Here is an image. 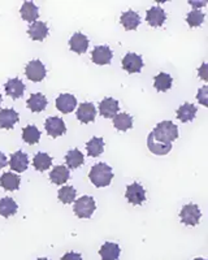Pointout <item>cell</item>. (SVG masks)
I'll return each instance as SVG.
<instances>
[{
    "label": "cell",
    "instance_id": "1",
    "mask_svg": "<svg viewBox=\"0 0 208 260\" xmlns=\"http://www.w3.org/2000/svg\"><path fill=\"white\" fill-rule=\"evenodd\" d=\"M179 138V127L172 121H161L147 138V147L154 155H166L172 150V142Z\"/></svg>",
    "mask_w": 208,
    "mask_h": 260
},
{
    "label": "cell",
    "instance_id": "2",
    "mask_svg": "<svg viewBox=\"0 0 208 260\" xmlns=\"http://www.w3.org/2000/svg\"><path fill=\"white\" fill-rule=\"evenodd\" d=\"M89 177L94 186L106 187L112 182V168L110 166H107V164H104V162H98V164H95L91 168Z\"/></svg>",
    "mask_w": 208,
    "mask_h": 260
},
{
    "label": "cell",
    "instance_id": "3",
    "mask_svg": "<svg viewBox=\"0 0 208 260\" xmlns=\"http://www.w3.org/2000/svg\"><path fill=\"white\" fill-rule=\"evenodd\" d=\"M95 208V201H94V198L89 197V195H85L82 198L77 199L75 203V213L80 219H89V217H91Z\"/></svg>",
    "mask_w": 208,
    "mask_h": 260
},
{
    "label": "cell",
    "instance_id": "4",
    "mask_svg": "<svg viewBox=\"0 0 208 260\" xmlns=\"http://www.w3.org/2000/svg\"><path fill=\"white\" fill-rule=\"evenodd\" d=\"M200 216H202V213H200L199 207L193 203L184 206L181 212H180L181 221L185 225H190V226H195V225L199 224Z\"/></svg>",
    "mask_w": 208,
    "mask_h": 260
},
{
    "label": "cell",
    "instance_id": "5",
    "mask_svg": "<svg viewBox=\"0 0 208 260\" xmlns=\"http://www.w3.org/2000/svg\"><path fill=\"white\" fill-rule=\"evenodd\" d=\"M46 67L41 60H33V61L27 62L26 68H25V74H26L27 80L33 81V82H42L46 77Z\"/></svg>",
    "mask_w": 208,
    "mask_h": 260
},
{
    "label": "cell",
    "instance_id": "6",
    "mask_svg": "<svg viewBox=\"0 0 208 260\" xmlns=\"http://www.w3.org/2000/svg\"><path fill=\"white\" fill-rule=\"evenodd\" d=\"M122 69L128 73H140L143 68V59L134 52L126 53L122 57Z\"/></svg>",
    "mask_w": 208,
    "mask_h": 260
},
{
    "label": "cell",
    "instance_id": "7",
    "mask_svg": "<svg viewBox=\"0 0 208 260\" xmlns=\"http://www.w3.org/2000/svg\"><path fill=\"white\" fill-rule=\"evenodd\" d=\"M125 197L128 198L129 203L134 204V206H141L146 201L145 187L138 182L131 183V185L128 186V189H126Z\"/></svg>",
    "mask_w": 208,
    "mask_h": 260
},
{
    "label": "cell",
    "instance_id": "8",
    "mask_svg": "<svg viewBox=\"0 0 208 260\" xmlns=\"http://www.w3.org/2000/svg\"><path fill=\"white\" fill-rule=\"evenodd\" d=\"M45 127L48 136L52 137V138L62 136V134H65L66 132L65 122L62 121V118L56 117V116H54V117H48L45 122Z\"/></svg>",
    "mask_w": 208,
    "mask_h": 260
},
{
    "label": "cell",
    "instance_id": "9",
    "mask_svg": "<svg viewBox=\"0 0 208 260\" xmlns=\"http://www.w3.org/2000/svg\"><path fill=\"white\" fill-rule=\"evenodd\" d=\"M113 53L108 46H96L92 51L91 60L96 65H108L112 60Z\"/></svg>",
    "mask_w": 208,
    "mask_h": 260
},
{
    "label": "cell",
    "instance_id": "10",
    "mask_svg": "<svg viewBox=\"0 0 208 260\" xmlns=\"http://www.w3.org/2000/svg\"><path fill=\"white\" fill-rule=\"evenodd\" d=\"M96 110L95 106L92 103H82L77 110V118L78 121L82 124H90V122L95 121Z\"/></svg>",
    "mask_w": 208,
    "mask_h": 260
},
{
    "label": "cell",
    "instance_id": "11",
    "mask_svg": "<svg viewBox=\"0 0 208 260\" xmlns=\"http://www.w3.org/2000/svg\"><path fill=\"white\" fill-rule=\"evenodd\" d=\"M119 102L113 98H106L99 104V112L104 118H113L119 112Z\"/></svg>",
    "mask_w": 208,
    "mask_h": 260
},
{
    "label": "cell",
    "instance_id": "12",
    "mask_svg": "<svg viewBox=\"0 0 208 260\" xmlns=\"http://www.w3.org/2000/svg\"><path fill=\"white\" fill-rule=\"evenodd\" d=\"M166 15L161 7H152L146 13V21L149 22L150 26L159 27L165 22Z\"/></svg>",
    "mask_w": 208,
    "mask_h": 260
},
{
    "label": "cell",
    "instance_id": "13",
    "mask_svg": "<svg viewBox=\"0 0 208 260\" xmlns=\"http://www.w3.org/2000/svg\"><path fill=\"white\" fill-rule=\"evenodd\" d=\"M77 107V99L72 94H61L56 99V108L61 113H71Z\"/></svg>",
    "mask_w": 208,
    "mask_h": 260
},
{
    "label": "cell",
    "instance_id": "14",
    "mask_svg": "<svg viewBox=\"0 0 208 260\" xmlns=\"http://www.w3.org/2000/svg\"><path fill=\"white\" fill-rule=\"evenodd\" d=\"M89 38H87L85 34L82 32H76L72 36V38L69 39V47L73 52L76 53H85L89 48Z\"/></svg>",
    "mask_w": 208,
    "mask_h": 260
},
{
    "label": "cell",
    "instance_id": "15",
    "mask_svg": "<svg viewBox=\"0 0 208 260\" xmlns=\"http://www.w3.org/2000/svg\"><path fill=\"white\" fill-rule=\"evenodd\" d=\"M4 87H6L7 95L12 98V99H20V98H22V95H24L25 83L22 82L20 78L8 80Z\"/></svg>",
    "mask_w": 208,
    "mask_h": 260
},
{
    "label": "cell",
    "instance_id": "16",
    "mask_svg": "<svg viewBox=\"0 0 208 260\" xmlns=\"http://www.w3.org/2000/svg\"><path fill=\"white\" fill-rule=\"evenodd\" d=\"M27 34L33 41H43L48 36V26L43 21H36L27 29Z\"/></svg>",
    "mask_w": 208,
    "mask_h": 260
},
{
    "label": "cell",
    "instance_id": "17",
    "mask_svg": "<svg viewBox=\"0 0 208 260\" xmlns=\"http://www.w3.org/2000/svg\"><path fill=\"white\" fill-rule=\"evenodd\" d=\"M29 166V159H27V155L22 151H17L15 154L11 155V160H9V167L11 169L15 172H25Z\"/></svg>",
    "mask_w": 208,
    "mask_h": 260
},
{
    "label": "cell",
    "instance_id": "18",
    "mask_svg": "<svg viewBox=\"0 0 208 260\" xmlns=\"http://www.w3.org/2000/svg\"><path fill=\"white\" fill-rule=\"evenodd\" d=\"M18 122V113L12 108L0 110V127L2 129H13Z\"/></svg>",
    "mask_w": 208,
    "mask_h": 260
},
{
    "label": "cell",
    "instance_id": "19",
    "mask_svg": "<svg viewBox=\"0 0 208 260\" xmlns=\"http://www.w3.org/2000/svg\"><path fill=\"white\" fill-rule=\"evenodd\" d=\"M27 108H29L31 112H42V111L46 110L47 107V98L41 92H37V94H33L31 96L27 99Z\"/></svg>",
    "mask_w": 208,
    "mask_h": 260
},
{
    "label": "cell",
    "instance_id": "20",
    "mask_svg": "<svg viewBox=\"0 0 208 260\" xmlns=\"http://www.w3.org/2000/svg\"><path fill=\"white\" fill-rule=\"evenodd\" d=\"M20 12L21 17L24 18L25 21H27V22H30V24L36 22L39 17V9L33 2H25L22 7H21Z\"/></svg>",
    "mask_w": 208,
    "mask_h": 260
},
{
    "label": "cell",
    "instance_id": "21",
    "mask_svg": "<svg viewBox=\"0 0 208 260\" xmlns=\"http://www.w3.org/2000/svg\"><path fill=\"white\" fill-rule=\"evenodd\" d=\"M120 246L117 243L106 242L99 250V255L103 260H117L120 256Z\"/></svg>",
    "mask_w": 208,
    "mask_h": 260
},
{
    "label": "cell",
    "instance_id": "22",
    "mask_svg": "<svg viewBox=\"0 0 208 260\" xmlns=\"http://www.w3.org/2000/svg\"><path fill=\"white\" fill-rule=\"evenodd\" d=\"M120 22H121L122 26L126 30H135L141 24V17L137 12L134 11H126L121 15L120 18Z\"/></svg>",
    "mask_w": 208,
    "mask_h": 260
},
{
    "label": "cell",
    "instance_id": "23",
    "mask_svg": "<svg viewBox=\"0 0 208 260\" xmlns=\"http://www.w3.org/2000/svg\"><path fill=\"white\" fill-rule=\"evenodd\" d=\"M20 177L15 173L7 172L0 177V186L7 191H16L20 187Z\"/></svg>",
    "mask_w": 208,
    "mask_h": 260
},
{
    "label": "cell",
    "instance_id": "24",
    "mask_svg": "<svg viewBox=\"0 0 208 260\" xmlns=\"http://www.w3.org/2000/svg\"><path fill=\"white\" fill-rule=\"evenodd\" d=\"M71 175H69V169L66 167H62V166H57L55 167L50 173V180L51 182L55 183V185H64L66 181L69 180Z\"/></svg>",
    "mask_w": 208,
    "mask_h": 260
},
{
    "label": "cell",
    "instance_id": "25",
    "mask_svg": "<svg viewBox=\"0 0 208 260\" xmlns=\"http://www.w3.org/2000/svg\"><path fill=\"white\" fill-rule=\"evenodd\" d=\"M196 112H198V110L194 104L185 103L177 110V118L182 122H190L195 118Z\"/></svg>",
    "mask_w": 208,
    "mask_h": 260
},
{
    "label": "cell",
    "instance_id": "26",
    "mask_svg": "<svg viewBox=\"0 0 208 260\" xmlns=\"http://www.w3.org/2000/svg\"><path fill=\"white\" fill-rule=\"evenodd\" d=\"M113 126L120 132H126L133 127V117L129 113H117L113 117Z\"/></svg>",
    "mask_w": 208,
    "mask_h": 260
},
{
    "label": "cell",
    "instance_id": "27",
    "mask_svg": "<svg viewBox=\"0 0 208 260\" xmlns=\"http://www.w3.org/2000/svg\"><path fill=\"white\" fill-rule=\"evenodd\" d=\"M87 155L91 157H96L103 154L104 151V139L99 137H94L86 143Z\"/></svg>",
    "mask_w": 208,
    "mask_h": 260
},
{
    "label": "cell",
    "instance_id": "28",
    "mask_svg": "<svg viewBox=\"0 0 208 260\" xmlns=\"http://www.w3.org/2000/svg\"><path fill=\"white\" fill-rule=\"evenodd\" d=\"M172 77L168 73H164V72L159 73L158 76H155L154 78V87L160 92H165L166 90H169L172 87Z\"/></svg>",
    "mask_w": 208,
    "mask_h": 260
},
{
    "label": "cell",
    "instance_id": "29",
    "mask_svg": "<svg viewBox=\"0 0 208 260\" xmlns=\"http://www.w3.org/2000/svg\"><path fill=\"white\" fill-rule=\"evenodd\" d=\"M18 210V206L12 198H6L0 199V215L3 217H11V216L16 215Z\"/></svg>",
    "mask_w": 208,
    "mask_h": 260
},
{
    "label": "cell",
    "instance_id": "30",
    "mask_svg": "<svg viewBox=\"0 0 208 260\" xmlns=\"http://www.w3.org/2000/svg\"><path fill=\"white\" fill-rule=\"evenodd\" d=\"M22 139L27 145H36L41 139V132L36 125H27L22 129Z\"/></svg>",
    "mask_w": 208,
    "mask_h": 260
},
{
    "label": "cell",
    "instance_id": "31",
    "mask_svg": "<svg viewBox=\"0 0 208 260\" xmlns=\"http://www.w3.org/2000/svg\"><path fill=\"white\" fill-rule=\"evenodd\" d=\"M83 161H85V159H83V155H82V152L78 150V148L71 150L65 156L66 166H68L71 169L80 168V167L83 164Z\"/></svg>",
    "mask_w": 208,
    "mask_h": 260
},
{
    "label": "cell",
    "instance_id": "32",
    "mask_svg": "<svg viewBox=\"0 0 208 260\" xmlns=\"http://www.w3.org/2000/svg\"><path fill=\"white\" fill-rule=\"evenodd\" d=\"M33 164L34 168H36L37 171L45 172L47 171L51 167V164H52V157L48 154H46V152H38V154L36 155V157H34Z\"/></svg>",
    "mask_w": 208,
    "mask_h": 260
},
{
    "label": "cell",
    "instance_id": "33",
    "mask_svg": "<svg viewBox=\"0 0 208 260\" xmlns=\"http://www.w3.org/2000/svg\"><path fill=\"white\" fill-rule=\"evenodd\" d=\"M76 195H77V191L73 186H62L57 192V198L64 204H71L75 202Z\"/></svg>",
    "mask_w": 208,
    "mask_h": 260
},
{
    "label": "cell",
    "instance_id": "34",
    "mask_svg": "<svg viewBox=\"0 0 208 260\" xmlns=\"http://www.w3.org/2000/svg\"><path fill=\"white\" fill-rule=\"evenodd\" d=\"M187 24L190 27H196V26H200L203 24V21H204V13L199 9H193L186 17Z\"/></svg>",
    "mask_w": 208,
    "mask_h": 260
},
{
    "label": "cell",
    "instance_id": "35",
    "mask_svg": "<svg viewBox=\"0 0 208 260\" xmlns=\"http://www.w3.org/2000/svg\"><path fill=\"white\" fill-rule=\"evenodd\" d=\"M61 260H82V256L80 254H77V252H66L61 257Z\"/></svg>",
    "mask_w": 208,
    "mask_h": 260
},
{
    "label": "cell",
    "instance_id": "36",
    "mask_svg": "<svg viewBox=\"0 0 208 260\" xmlns=\"http://www.w3.org/2000/svg\"><path fill=\"white\" fill-rule=\"evenodd\" d=\"M205 91H207V87L204 86L203 89H200L199 94H198V99H199V102L203 104V106H208L207 101H205V98H204L205 95H207V94H205Z\"/></svg>",
    "mask_w": 208,
    "mask_h": 260
},
{
    "label": "cell",
    "instance_id": "37",
    "mask_svg": "<svg viewBox=\"0 0 208 260\" xmlns=\"http://www.w3.org/2000/svg\"><path fill=\"white\" fill-rule=\"evenodd\" d=\"M7 164H8L7 156L3 154V152H0V169H3L4 167H7Z\"/></svg>",
    "mask_w": 208,
    "mask_h": 260
},
{
    "label": "cell",
    "instance_id": "38",
    "mask_svg": "<svg viewBox=\"0 0 208 260\" xmlns=\"http://www.w3.org/2000/svg\"><path fill=\"white\" fill-rule=\"evenodd\" d=\"M190 4L194 7H202V6H205V2H203V3H195V2H190Z\"/></svg>",
    "mask_w": 208,
    "mask_h": 260
},
{
    "label": "cell",
    "instance_id": "39",
    "mask_svg": "<svg viewBox=\"0 0 208 260\" xmlns=\"http://www.w3.org/2000/svg\"><path fill=\"white\" fill-rule=\"evenodd\" d=\"M37 260H48V259H46V257H39V259H37Z\"/></svg>",
    "mask_w": 208,
    "mask_h": 260
},
{
    "label": "cell",
    "instance_id": "40",
    "mask_svg": "<svg viewBox=\"0 0 208 260\" xmlns=\"http://www.w3.org/2000/svg\"><path fill=\"white\" fill-rule=\"evenodd\" d=\"M194 260H205V259H203V257H196V259H194Z\"/></svg>",
    "mask_w": 208,
    "mask_h": 260
},
{
    "label": "cell",
    "instance_id": "41",
    "mask_svg": "<svg viewBox=\"0 0 208 260\" xmlns=\"http://www.w3.org/2000/svg\"><path fill=\"white\" fill-rule=\"evenodd\" d=\"M2 101H3V98H2V94H0V104H2Z\"/></svg>",
    "mask_w": 208,
    "mask_h": 260
}]
</instances>
